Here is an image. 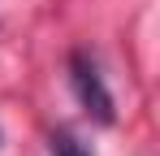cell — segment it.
<instances>
[{"instance_id":"cell-1","label":"cell","mask_w":160,"mask_h":156,"mask_svg":"<svg viewBox=\"0 0 160 156\" xmlns=\"http://www.w3.org/2000/svg\"><path fill=\"white\" fill-rule=\"evenodd\" d=\"M69 82H74V96H78V104L100 122V126H112V96H108L104 78H100V65L87 56V52H74L69 56Z\"/></svg>"},{"instance_id":"cell-2","label":"cell","mask_w":160,"mask_h":156,"mask_svg":"<svg viewBox=\"0 0 160 156\" xmlns=\"http://www.w3.org/2000/svg\"><path fill=\"white\" fill-rule=\"evenodd\" d=\"M48 148H52V156H91V148H82V143L69 134V130H52Z\"/></svg>"}]
</instances>
